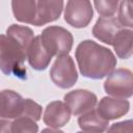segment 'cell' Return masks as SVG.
<instances>
[{
    "label": "cell",
    "instance_id": "1",
    "mask_svg": "<svg viewBox=\"0 0 133 133\" xmlns=\"http://www.w3.org/2000/svg\"><path fill=\"white\" fill-rule=\"evenodd\" d=\"M75 57L80 73L89 79H102L116 65L112 51L90 39H85L77 46Z\"/></svg>",
    "mask_w": 133,
    "mask_h": 133
},
{
    "label": "cell",
    "instance_id": "2",
    "mask_svg": "<svg viewBox=\"0 0 133 133\" xmlns=\"http://www.w3.org/2000/svg\"><path fill=\"white\" fill-rule=\"evenodd\" d=\"M26 50L21 43L8 34H0V70L9 76L26 79Z\"/></svg>",
    "mask_w": 133,
    "mask_h": 133
},
{
    "label": "cell",
    "instance_id": "3",
    "mask_svg": "<svg viewBox=\"0 0 133 133\" xmlns=\"http://www.w3.org/2000/svg\"><path fill=\"white\" fill-rule=\"evenodd\" d=\"M41 39L45 49L52 55L69 54L73 47V35L60 26H49L44 29Z\"/></svg>",
    "mask_w": 133,
    "mask_h": 133
},
{
    "label": "cell",
    "instance_id": "4",
    "mask_svg": "<svg viewBox=\"0 0 133 133\" xmlns=\"http://www.w3.org/2000/svg\"><path fill=\"white\" fill-rule=\"evenodd\" d=\"M50 77L52 82L60 88L72 87L78 79L73 58L69 54L58 55L50 70Z\"/></svg>",
    "mask_w": 133,
    "mask_h": 133
},
{
    "label": "cell",
    "instance_id": "5",
    "mask_svg": "<svg viewBox=\"0 0 133 133\" xmlns=\"http://www.w3.org/2000/svg\"><path fill=\"white\" fill-rule=\"evenodd\" d=\"M104 82L106 94L111 97L128 99L133 95V75L128 69L113 70Z\"/></svg>",
    "mask_w": 133,
    "mask_h": 133
},
{
    "label": "cell",
    "instance_id": "6",
    "mask_svg": "<svg viewBox=\"0 0 133 133\" xmlns=\"http://www.w3.org/2000/svg\"><path fill=\"white\" fill-rule=\"evenodd\" d=\"M94 17L90 0H69L64 8V21L75 27H86Z\"/></svg>",
    "mask_w": 133,
    "mask_h": 133
},
{
    "label": "cell",
    "instance_id": "7",
    "mask_svg": "<svg viewBox=\"0 0 133 133\" xmlns=\"http://www.w3.org/2000/svg\"><path fill=\"white\" fill-rule=\"evenodd\" d=\"M63 100L74 115H80L95 108L97 104V96L86 89L72 90L64 96Z\"/></svg>",
    "mask_w": 133,
    "mask_h": 133
},
{
    "label": "cell",
    "instance_id": "8",
    "mask_svg": "<svg viewBox=\"0 0 133 133\" xmlns=\"http://www.w3.org/2000/svg\"><path fill=\"white\" fill-rule=\"evenodd\" d=\"M25 99L18 92L4 89L0 91V117L1 118H17L23 113Z\"/></svg>",
    "mask_w": 133,
    "mask_h": 133
},
{
    "label": "cell",
    "instance_id": "9",
    "mask_svg": "<svg viewBox=\"0 0 133 133\" xmlns=\"http://www.w3.org/2000/svg\"><path fill=\"white\" fill-rule=\"evenodd\" d=\"M71 110L69 106L61 101H53L47 105L43 121L44 123L53 129H59L66 125L71 118Z\"/></svg>",
    "mask_w": 133,
    "mask_h": 133
},
{
    "label": "cell",
    "instance_id": "10",
    "mask_svg": "<svg viewBox=\"0 0 133 133\" xmlns=\"http://www.w3.org/2000/svg\"><path fill=\"white\" fill-rule=\"evenodd\" d=\"M129 108L130 103L126 99L104 97L99 102L96 110L100 114V116L107 121H110L122 117L129 111Z\"/></svg>",
    "mask_w": 133,
    "mask_h": 133
},
{
    "label": "cell",
    "instance_id": "11",
    "mask_svg": "<svg viewBox=\"0 0 133 133\" xmlns=\"http://www.w3.org/2000/svg\"><path fill=\"white\" fill-rule=\"evenodd\" d=\"M52 57L53 56L43 46L41 35L34 36L26 50V58L30 66L36 71L46 70Z\"/></svg>",
    "mask_w": 133,
    "mask_h": 133
},
{
    "label": "cell",
    "instance_id": "12",
    "mask_svg": "<svg viewBox=\"0 0 133 133\" xmlns=\"http://www.w3.org/2000/svg\"><path fill=\"white\" fill-rule=\"evenodd\" d=\"M63 9V0H37L34 26H43L57 20Z\"/></svg>",
    "mask_w": 133,
    "mask_h": 133
},
{
    "label": "cell",
    "instance_id": "13",
    "mask_svg": "<svg viewBox=\"0 0 133 133\" xmlns=\"http://www.w3.org/2000/svg\"><path fill=\"white\" fill-rule=\"evenodd\" d=\"M122 28L123 26L115 17H100L92 28V34L99 41L112 45L114 36Z\"/></svg>",
    "mask_w": 133,
    "mask_h": 133
},
{
    "label": "cell",
    "instance_id": "14",
    "mask_svg": "<svg viewBox=\"0 0 133 133\" xmlns=\"http://www.w3.org/2000/svg\"><path fill=\"white\" fill-rule=\"evenodd\" d=\"M37 0H11V9L15 18L22 23L33 25L36 17Z\"/></svg>",
    "mask_w": 133,
    "mask_h": 133
},
{
    "label": "cell",
    "instance_id": "15",
    "mask_svg": "<svg viewBox=\"0 0 133 133\" xmlns=\"http://www.w3.org/2000/svg\"><path fill=\"white\" fill-rule=\"evenodd\" d=\"M78 125L81 130L86 132H103L108 129L109 121L100 116L95 108L80 114Z\"/></svg>",
    "mask_w": 133,
    "mask_h": 133
},
{
    "label": "cell",
    "instance_id": "16",
    "mask_svg": "<svg viewBox=\"0 0 133 133\" xmlns=\"http://www.w3.org/2000/svg\"><path fill=\"white\" fill-rule=\"evenodd\" d=\"M116 55L119 58L127 59L133 52V31L131 28L123 27L114 36L112 45Z\"/></svg>",
    "mask_w": 133,
    "mask_h": 133
},
{
    "label": "cell",
    "instance_id": "17",
    "mask_svg": "<svg viewBox=\"0 0 133 133\" xmlns=\"http://www.w3.org/2000/svg\"><path fill=\"white\" fill-rule=\"evenodd\" d=\"M6 34L16 38L25 48H28L29 44L31 43V41L34 37L33 31L29 27L21 26V25H17V24L10 25L6 30Z\"/></svg>",
    "mask_w": 133,
    "mask_h": 133
},
{
    "label": "cell",
    "instance_id": "18",
    "mask_svg": "<svg viewBox=\"0 0 133 133\" xmlns=\"http://www.w3.org/2000/svg\"><path fill=\"white\" fill-rule=\"evenodd\" d=\"M38 131L37 124L34 119L28 116H19L11 122L10 132H30L35 133Z\"/></svg>",
    "mask_w": 133,
    "mask_h": 133
},
{
    "label": "cell",
    "instance_id": "19",
    "mask_svg": "<svg viewBox=\"0 0 133 133\" xmlns=\"http://www.w3.org/2000/svg\"><path fill=\"white\" fill-rule=\"evenodd\" d=\"M118 22L123 27H133L132 20V0H122L118 6Z\"/></svg>",
    "mask_w": 133,
    "mask_h": 133
},
{
    "label": "cell",
    "instance_id": "20",
    "mask_svg": "<svg viewBox=\"0 0 133 133\" xmlns=\"http://www.w3.org/2000/svg\"><path fill=\"white\" fill-rule=\"evenodd\" d=\"M94 3L101 17H111L117 11L119 0H94Z\"/></svg>",
    "mask_w": 133,
    "mask_h": 133
},
{
    "label": "cell",
    "instance_id": "21",
    "mask_svg": "<svg viewBox=\"0 0 133 133\" xmlns=\"http://www.w3.org/2000/svg\"><path fill=\"white\" fill-rule=\"evenodd\" d=\"M22 115L23 116L31 117L32 119H34L35 122H37V121L41 119V116H42V107L37 103H35L33 100H31V99H25L24 109H23Z\"/></svg>",
    "mask_w": 133,
    "mask_h": 133
},
{
    "label": "cell",
    "instance_id": "22",
    "mask_svg": "<svg viewBox=\"0 0 133 133\" xmlns=\"http://www.w3.org/2000/svg\"><path fill=\"white\" fill-rule=\"evenodd\" d=\"M110 132L116 131V132H132V121H126L113 124L109 129H107Z\"/></svg>",
    "mask_w": 133,
    "mask_h": 133
},
{
    "label": "cell",
    "instance_id": "23",
    "mask_svg": "<svg viewBox=\"0 0 133 133\" xmlns=\"http://www.w3.org/2000/svg\"><path fill=\"white\" fill-rule=\"evenodd\" d=\"M11 122L7 121V118L0 119V132H10Z\"/></svg>",
    "mask_w": 133,
    "mask_h": 133
}]
</instances>
